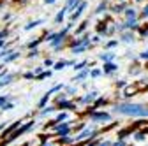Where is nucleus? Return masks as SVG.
<instances>
[{
	"instance_id": "nucleus-1",
	"label": "nucleus",
	"mask_w": 148,
	"mask_h": 146,
	"mask_svg": "<svg viewBox=\"0 0 148 146\" xmlns=\"http://www.w3.org/2000/svg\"><path fill=\"white\" fill-rule=\"evenodd\" d=\"M115 111L118 115H125V116H146L148 118V107H145L143 104H132V102H122L115 106Z\"/></svg>"
},
{
	"instance_id": "nucleus-2",
	"label": "nucleus",
	"mask_w": 148,
	"mask_h": 146,
	"mask_svg": "<svg viewBox=\"0 0 148 146\" xmlns=\"http://www.w3.org/2000/svg\"><path fill=\"white\" fill-rule=\"evenodd\" d=\"M90 118H92V121L94 123H101V121H109L111 120V115L109 113H104V111H101V113H92L90 115Z\"/></svg>"
},
{
	"instance_id": "nucleus-3",
	"label": "nucleus",
	"mask_w": 148,
	"mask_h": 146,
	"mask_svg": "<svg viewBox=\"0 0 148 146\" xmlns=\"http://www.w3.org/2000/svg\"><path fill=\"white\" fill-rule=\"evenodd\" d=\"M90 136V139H94V136H97V129L95 127H86V129L78 136V137H74V141H83L85 137H88Z\"/></svg>"
},
{
	"instance_id": "nucleus-4",
	"label": "nucleus",
	"mask_w": 148,
	"mask_h": 146,
	"mask_svg": "<svg viewBox=\"0 0 148 146\" xmlns=\"http://www.w3.org/2000/svg\"><path fill=\"white\" fill-rule=\"evenodd\" d=\"M55 132H57V136H60V137H64V136H69V132H71V125L69 123H57L55 125Z\"/></svg>"
},
{
	"instance_id": "nucleus-5",
	"label": "nucleus",
	"mask_w": 148,
	"mask_h": 146,
	"mask_svg": "<svg viewBox=\"0 0 148 146\" xmlns=\"http://www.w3.org/2000/svg\"><path fill=\"white\" fill-rule=\"evenodd\" d=\"M57 106L58 107H62V109H71V111H76V109H74V104L72 102H69V100H65V99H57Z\"/></svg>"
},
{
	"instance_id": "nucleus-6",
	"label": "nucleus",
	"mask_w": 148,
	"mask_h": 146,
	"mask_svg": "<svg viewBox=\"0 0 148 146\" xmlns=\"http://www.w3.org/2000/svg\"><path fill=\"white\" fill-rule=\"evenodd\" d=\"M20 125H21V121H12V123H11V125L7 127V129H5V130H4L2 134H0V137H4V139H5V136H9V134H11L12 130H16V129H18V127H20Z\"/></svg>"
},
{
	"instance_id": "nucleus-7",
	"label": "nucleus",
	"mask_w": 148,
	"mask_h": 146,
	"mask_svg": "<svg viewBox=\"0 0 148 146\" xmlns=\"http://www.w3.org/2000/svg\"><path fill=\"white\" fill-rule=\"evenodd\" d=\"M85 7H86V2H81V4H79V7H78L76 11H74L72 14H71V21H74V20H78V18L81 16V12L85 11Z\"/></svg>"
},
{
	"instance_id": "nucleus-8",
	"label": "nucleus",
	"mask_w": 148,
	"mask_h": 146,
	"mask_svg": "<svg viewBox=\"0 0 148 146\" xmlns=\"http://www.w3.org/2000/svg\"><path fill=\"white\" fill-rule=\"evenodd\" d=\"M95 99H97V92H90V93H86V97L81 99V102L83 104H90V102H94Z\"/></svg>"
},
{
	"instance_id": "nucleus-9",
	"label": "nucleus",
	"mask_w": 148,
	"mask_h": 146,
	"mask_svg": "<svg viewBox=\"0 0 148 146\" xmlns=\"http://www.w3.org/2000/svg\"><path fill=\"white\" fill-rule=\"evenodd\" d=\"M12 74H5V72H4V76L2 78H0V86H5V85H9L11 81H12Z\"/></svg>"
},
{
	"instance_id": "nucleus-10",
	"label": "nucleus",
	"mask_w": 148,
	"mask_h": 146,
	"mask_svg": "<svg viewBox=\"0 0 148 146\" xmlns=\"http://www.w3.org/2000/svg\"><path fill=\"white\" fill-rule=\"evenodd\" d=\"M118 67L115 65V63H111V62H108V63H104V72L106 74H109V72H115Z\"/></svg>"
},
{
	"instance_id": "nucleus-11",
	"label": "nucleus",
	"mask_w": 148,
	"mask_h": 146,
	"mask_svg": "<svg viewBox=\"0 0 148 146\" xmlns=\"http://www.w3.org/2000/svg\"><path fill=\"white\" fill-rule=\"evenodd\" d=\"M41 109H42V111H41V116H42V118L48 116V115H51V113H55V107H53V106H48V107L44 106V107H41Z\"/></svg>"
},
{
	"instance_id": "nucleus-12",
	"label": "nucleus",
	"mask_w": 148,
	"mask_h": 146,
	"mask_svg": "<svg viewBox=\"0 0 148 146\" xmlns=\"http://www.w3.org/2000/svg\"><path fill=\"white\" fill-rule=\"evenodd\" d=\"M65 65H71V62H67V60H62V62H57V63H55V69H57V70H62Z\"/></svg>"
},
{
	"instance_id": "nucleus-13",
	"label": "nucleus",
	"mask_w": 148,
	"mask_h": 146,
	"mask_svg": "<svg viewBox=\"0 0 148 146\" xmlns=\"http://www.w3.org/2000/svg\"><path fill=\"white\" fill-rule=\"evenodd\" d=\"M18 57H20V53H14V51H11V55H9V57H5V62H12V60H16Z\"/></svg>"
},
{
	"instance_id": "nucleus-14",
	"label": "nucleus",
	"mask_w": 148,
	"mask_h": 146,
	"mask_svg": "<svg viewBox=\"0 0 148 146\" xmlns=\"http://www.w3.org/2000/svg\"><path fill=\"white\" fill-rule=\"evenodd\" d=\"M65 11H67V9H62V11L57 14V18H55V21H57V23H60V21L64 20V16H65Z\"/></svg>"
},
{
	"instance_id": "nucleus-15",
	"label": "nucleus",
	"mask_w": 148,
	"mask_h": 146,
	"mask_svg": "<svg viewBox=\"0 0 148 146\" xmlns=\"http://www.w3.org/2000/svg\"><path fill=\"white\" fill-rule=\"evenodd\" d=\"M41 23H42L41 20H37V21H32V23H28L25 28H27V30H30V28H34V27H37V25H41Z\"/></svg>"
},
{
	"instance_id": "nucleus-16",
	"label": "nucleus",
	"mask_w": 148,
	"mask_h": 146,
	"mask_svg": "<svg viewBox=\"0 0 148 146\" xmlns=\"http://www.w3.org/2000/svg\"><path fill=\"white\" fill-rule=\"evenodd\" d=\"M67 118V115L65 113H60V115H57V118H55V121H57V123H60V121H64Z\"/></svg>"
},
{
	"instance_id": "nucleus-17",
	"label": "nucleus",
	"mask_w": 148,
	"mask_h": 146,
	"mask_svg": "<svg viewBox=\"0 0 148 146\" xmlns=\"http://www.w3.org/2000/svg\"><path fill=\"white\" fill-rule=\"evenodd\" d=\"M48 99H49V95L46 93V95H44V97L39 100V107H44V106H46V102H48Z\"/></svg>"
},
{
	"instance_id": "nucleus-18",
	"label": "nucleus",
	"mask_w": 148,
	"mask_h": 146,
	"mask_svg": "<svg viewBox=\"0 0 148 146\" xmlns=\"http://www.w3.org/2000/svg\"><path fill=\"white\" fill-rule=\"evenodd\" d=\"M51 76V72L48 70V72H41V74L39 76H37V79H44V78H49Z\"/></svg>"
},
{
	"instance_id": "nucleus-19",
	"label": "nucleus",
	"mask_w": 148,
	"mask_h": 146,
	"mask_svg": "<svg viewBox=\"0 0 148 146\" xmlns=\"http://www.w3.org/2000/svg\"><path fill=\"white\" fill-rule=\"evenodd\" d=\"M86 74H88V72H86V70H83V72H81V74H79L78 78H74V81H81L83 78H86Z\"/></svg>"
},
{
	"instance_id": "nucleus-20",
	"label": "nucleus",
	"mask_w": 148,
	"mask_h": 146,
	"mask_svg": "<svg viewBox=\"0 0 148 146\" xmlns=\"http://www.w3.org/2000/svg\"><path fill=\"white\" fill-rule=\"evenodd\" d=\"M102 104H106V99H102V97H99V99L95 100V107H99V106H102Z\"/></svg>"
},
{
	"instance_id": "nucleus-21",
	"label": "nucleus",
	"mask_w": 148,
	"mask_h": 146,
	"mask_svg": "<svg viewBox=\"0 0 148 146\" xmlns=\"http://www.w3.org/2000/svg\"><path fill=\"white\" fill-rule=\"evenodd\" d=\"M7 100H9V95H2V97H0V107H2Z\"/></svg>"
},
{
	"instance_id": "nucleus-22",
	"label": "nucleus",
	"mask_w": 148,
	"mask_h": 146,
	"mask_svg": "<svg viewBox=\"0 0 148 146\" xmlns=\"http://www.w3.org/2000/svg\"><path fill=\"white\" fill-rule=\"evenodd\" d=\"M12 107H14L12 104H7V102H5V104L2 106V111H11V109H12Z\"/></svg>"
},
{
	"instance_id": "nucleus-23",
	"label": "nucleus",
	"mask_w": 148,
	"mask_h": 146,
	"mask_svg": "<svg viewBox=\"0 0 148 146\" xmlns=\"http://www.w3.org/2000/svg\"><path fill=\"white\" fill-rule=\"evenodd\" d=\"M106 5H108V4H106V2H101V5H99V7H97V11H95V12H102V11H104V9H106Z\"/></svg>"
},
{
	"instance_id": "nucleus-24",
	"label": "nucleus",
	"mask_w": 148,
	"mask_h": 146,
	"mask_svg": "<svg viewBox=\"0 0 148 146\" xmlns=\"http://www.w3.org/2000/svg\"><path fill=\"white\" fill-rule=\"evenodd\" d=\"M145 136H146V134H145V130H143V132H138V134H136V139H138V141H143V139H145Z\"/></svg>"
},
{
	"instance_id": "nucleus-25",
	"label": "nucleus",
	"mask_w": 148,
	"mask_h": 146,
	"mask_svg": "<svg viewBox=\"0 0 148 146\" xmlns=\"http://www.w3.org/2000/svg\"><path fill=\"white\" fill-rule=\"evenodd\" d=\"M101 60H113V55H101Z\"/></svg>"
},
{
	"instance_id": "nucleus-26",
	"label": "nucleus",
	"mask_w": 148,
	"mask_h": 146,
	"mask_svg": "<svg viewBox=\"0 0 148 146\" xmlns=\"http://www.w3.org/2000/svg\"><path fill=\"white\" fill-rule=\"evenodd\" d=\"M85 65H86V62H79L78 65H74V69H76V70H81V69H83Z\"/></svg>"
},
{
	"instance_id": "nucleus-27",
	"label": "nucleus",
	"mask_w": 148,
	"mask_h": 146,
	"mask_svg": "<svg viewBox=\"0 0 148 146\" xmlns=\"http://www.w3.org/2000/svg\"><path fill=\"white\" fill-rule=\"evenodd\" d=\"M39 42H41V39H37V41H34V42H30V44H28V48H30V49H34V48H35L37 44H39Z\"/></svg>"
},
{
	"instance_id": "nucleus-28",
	"label": "nucleus",
	"mask_w": 148,
	"mask_h": 146,
	"mask_svg": "<svg viewBox=\"0 0 148 146\" xmlns=\"http://www.w3.org/2000/svg\"><path fill=\"white\" fill-rule=\"evenodd\" d=\"M23 78H25V79H32V78H34V72H25Z\"/></svg>"
},
{
	"instance_id": "nucleus-29",
	"label": "nucleus",
	"mask_w": 148,
	"mask_h": 146,
	"mask_svg": "<svg viewBox=\"0 0 148 146\" xmlns=\"http://www.w3.org/2000/svg\"><path fill=\"white\" fill-rule=\"evenodd\" d=\"M85 28H86V21H85V23H81V27H79V28H78L76 32H78V33H81V32H83Z\"/></svg>"
},
{
	"instance_id": "nucleus-30",
	"label": "nucleus",
	"mask_w": 148,
	"mask_h": 146,
	"mask_svg": "<svg viewBox=\"0 0 148 146\" xmlns=\"http://www.w3.org/2000/svg\"><path fill=\"white\" fill-rule=\"evenodd\" d=\"M127 16H129V18H134V16H136V12H134L132 9H129V11H127Z\"/></svg>"
},
{
	"instance_id": "nucleus-31",
	"label": "nucleus",
	"mask_w": 148,
	"mask_h": 146,
	"mask_svg": "<svg viewBox=\"0 0 148 146\" xmlns=\"http://www.w3.org/2000/svg\"><path fill=\"white\" fill-rule=\"evenodd\" d=\"M101 76V70H92V78H97Z\"/></svg>"
},
{
	"instance_id": "nucleus-32",
	"label": "nucleus",
	"mask_w": 148,
	"mask_h": 146,
	"mask_svg": "<svg viewBox=\"0 0 148 146\" xmlns=\"http://www.w3.org/2000/svg\"><path fill=\"white\" fill-rule=\"evenodd\" d=\"M141 16H143V18H148V5L143 9V14H141Z\"/></svg>"
},
{
	"instance_id": "nucleus-33",
	"label": "nucleus",
	"mask_w": 148,
	"mask_h": 146,
	"mask_svg": "<svg viewBox=\"0 0 148 146\" xmlns=\"http://www.w3.org/2000/svg\"><path fill=\"white\" fill-rule=\"evenodd\" d=\"M37 55H39V51H37V49H34V51H32V53H30V55H28V57H30V58H32V57H37Z\"/></svg>"
},
{
	"instance_id": "nucleus-34",
	"label": "nucleus",
	"mask_w": 148,
	"mask_h": 146,
	"mask_svg": "<svg viewBox=\"0 0 148 146\" xmlns=\"http://www.w3.org/2000/svg\"><path fill=\"white\" fill-rule=\"evenodd\" d=\"M113 146H125V143H123V141H122V139H120V141H116V143H115V144H113Z\"/></svg>"
},
{
	"instance_id": "nucleus-35",
	"label": "nucleus",
	"mask_w": 148,
	"mask_h": 146,
	"mask_svg": "<svg viewBox=\"0 0 148 146\" xmlns=\"http://www.w3.org/2000/svg\"><path fill=\"white\" fill-rule=\"evenodd\" d=\"M123 41H125V42H131L132 39H131V35H123Z\"/></svg>"
},
{
	"instance_id": "nucleus-36",
	"label": "nucleus",
	"mask_w": 148,
	"mask_h": 146,
	"mask_svg": "<svg viewBox=\"0 0 148 146\" xmlns=\"http://www.w3.org/2000/svg\"><path fill=\"white\" fill-rule=\"evenodd\" d=\"M113 46H116V41H111V42H108V48H113Z\"/></svg>"
},
{
	"instance_id": "nucleus-37",
	"label": "nucleus",
	"mask_w": 148,
	"mask_h": 146,
	"mask_svg": "<svg viewBox=\"0 0 148 146\" xmlns=\"http://www.w3.org/2000/svg\"><path fill=\"white\" fill-rule=\"evenodd\" d=\"M141 58H145V60H148V51H145V53H141Z\"/></svg>"
},
{
	"instance_id": "nucleus-38",
	"label": "nucleus",
	"mask_w": 148,
	"mask_h": 146,
	"mask_svg": "<svg viewBox=\"0 0 148 146\" xmlns=\"http://www.w3.org/2000/svg\"><path fill=\"white\" fill-rule=\"evenodd\" d=\"M5 127V123H0V132H2V129Z\"/></svg>"
},
{
	"instance_id": "nucleus-39",
	"label": "nucleus",
	"mask_w": 148,
	"mask_h": 146,
	"mask_svg": "<svg viewBox=\"0 0 148 146\" xmlns=\"http://www.w3.org/2000/svg\"><path fill=\"white\" fill-rule=\"evenodd\" d=\"M44 2H46V4H53V2H55V0H44Z\"/></svg>"
},
{
	"instance_id": "nucleus-40",
	"label": "nucleus",
	"mask_w": 148,
	"mask_h": 146,
	"mask_svg": "<svg viewBox=\"0 0 148 146\" xmlns=\"http://www.w3.org/2000/svg\"><path fill=\"white\" fill-rule=\"evenodd\" d=\"M0 70H4V65H0Z\"/></svg>"
},
{
	"instance_id": "nucleus-41",
	"label": "nucleus",
	"mask_w": 148,
	"mask_h": 146,
	"mask_svg": "<svg viewBox=\"0 0 148 146\" xmlns=\"http://www.w3.org/2000/svg\"><path fill=\"white\" fill-rule=\"evenodd\" d=\"M145 134H148V129H145Z\"/></svg>"
},
{
	"instance_id": "nucleus-42",
	"label": "nucleus",
	"mask_w": 148,
	"mask_h": 146,
	"mask_svg": "<svg viewBox=\"0 0 148 146\" xmlns=\"http://www.w3.org/2000/svg\"><path fill=\"white\" fill-rule=\"evenodd\" d=\"M16 2H20V0H16ZM21 2H23V0H21Z\"/></svg>"
},
{
	"instance_id": "nucleus-43",
	"label": "nucleus",
	"mask_w": 148,
	"mask_h": 146,
	"mask_svg": "<svg viewBox=\"0 0 148 146\" xmlns=\"http://www.w3.org/2000/svg\"><path fill=\"white\" fill-rule=\"evenodd\" d=\"M138 2H141V0H138Z\"/></svg>"
},
{
	"instance_id": "nucleus-44",
	"label": "nucleus",
	"mask_w": 148,
	"mask_h": 146,
	"mask_svg": "<svg viewBox=\"0 0 148 146\" xmlns=\"http://www.w3.org/2000/svg\"><path fill=\"white\" fill-rule=\"evenodd\" d=\"M125 146H127V144H125Z\"/></svg>"
}]
</instances>
